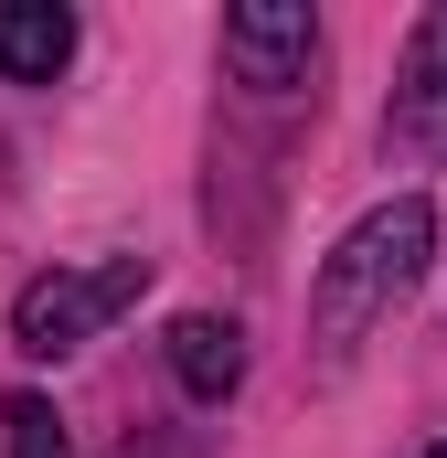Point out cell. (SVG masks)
I'll return each mask as SVG.
<instances>
[{"label": "cell", "instance_id": "cell-1", "mask_svg": "<svg viewBox=\"0 0 447 458\" xmlns=\"http://www.w3.org/2000/svg\"><path fill=\"white\" fill-rule=\"evenodd\" d=\"M426 267H437V203H426V192L373 203V214H362V225L309 267V362L341 373L351 352L394 320V299H416Z\"/></svg>", "mask_w": 447, "mask_h": 458}, {"label": "cell", "instance_id": "cell-4", "mask_svg": "<svg viewBox=\"0 0 447 458\" xmlns=\"http://www.w3.org/2000/svg\"><path fill=\"white\" fill-rule=\"evenodd\" d=\"M394 149H416V160H447V0L437 11H416V32H405V64H394Z\"/></svg>", "mask_w": 447, "mask_h": 458}, {"label": "cell", "instance_id": "cell-8", "mask_svg": "<svg viewBox=\"0 0 447 458\" xmlns=\"http://www.w3.org/2000/svg\"><path fill=\"white\" fill-rule=\"evenodd\" d=\"M426 458H447V448H426Z\"/></svg>", "mask_w": 447, "mask_h": 458}, {"label": "cell", "instance_id": "cell-3", "mask_svg": "<svg viewBox=\"0 0 447 458\" xmlns=\"http://www.w3.org/2000/svg\"><path fill=\"white\" fill-rule=\"evenodd\" d=\"M224 64H234V86H256V97L309 86V64H320V11H309V0H245V11H224Z\"/></svg>", "mask_w": 447, "mask_h": 458}, {"label": "cell", "instance_id": "cell-2", "mask_svg": "<svg viewBox=\"0 0 447 458\" xmlns=\"http://www.w3.org/2000/svg\"><path fill=\"white\" fill-rule=\"evenodd\" d=\"M149 299V256H97V267H54L11 299V352L21 362H64L97 331H117L128 310Z\"/></svg>", "mask_w": 447, "mask_h": 458}, {"label": "cell", "instance_id": "cell-7", "mask_svg": "<svg viewBox=\"0 0 447 458\" xmlns=\"http://www.w3.org/2000/svg\"><path fill=\"white\" fill-rule=\"evenodd\" d=\"M0 448L11 458H75V437H64V416H54V394H0Z\"/></svg>", "mask_w": 447, "mask_h": 458}, {"label": "cell", "instance_id": "cell-5", "mask_svg": "<svg viewBox=\"0 0 447 458\" xmlns=\"http://www.w3.org/2000/svg\"><path fill=\"white\" fill-rule=\"evenodd\" d=\"M160 352H171V384H181L192 405H224V394L245 384V331H234L224 310H181Z\"/></svg>", "mask_w": 447, "mask_h": 458}, {"label": "cell", "instance_id": "cell-6", "mask_svg": "<svg viewBox=\"0 0 447 458\" xmlns=\"http://www.w3.org/2000/svg\"><path fill=\"white\" fill-rule=\"evenodd\" d=\"M75 64V11L64 0H0V75L11 86H54Z\"/></svg>", "mask_w": 447, "mask_h": 458}]
</instances>
